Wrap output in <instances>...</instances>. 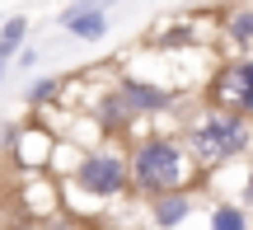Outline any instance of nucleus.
<instances>
[{
	"label": "nucleus",
	"instance_id": "1",
	"mask_svg": "<svg viewBox=\"0 0 253 230\" xmlns=\"http://www.w3.org/2000/svg\"><path fill=\"white\" fill-rule=\"evenodd\" d=\"M126 155H131V193L145 202L164 193H183L197 179V160H192L188 141L173 132H145Z\"/></svg>",
	"mask_w": 253,
	"mask_h": 230
},
{
	"label": "nucleus",
	"instance_id": "2",
	"mask_svg": "<svg viewBox=\"0 0 253 230\" xmlns=\"http://www.w3.org/2000/svg\"><path fill=\"white\" fill-rule=\"evenodd\" d=\"M183 141H188L192 160H197L202 174H211V169L230 165V160H244L253 150V122L244 113H230V108H202L197 118H188V127H183Z\"/></svg>",
	"mask_w": 253,
	"mask_h": 230
},
{
	"label": "nucleus",
	"instance_id": "3",
	"mask_svg": "<svg viewBox=\"0 0 253 230\" xmlns=\"http://www.w3.org/2000/svg\"><path fill=\"white\" fill-rule=\"evenodd\" d=\"M71 184L80 188L84 197H99V202H113V197L131 193V155L113 141L103 146H89L80 160H75V174Z\"/></svg>",
	"mask_w": 253,
	"mask_h": 230
},
{
	"label": "nucleus",
	"instance_id": "4",
	"mask_svg": "<svg viewBox=\"0 0 253 230\" xmlns=\"http://www.w3.org/2000/svg\"><path fill=\"white\" fill-rule=\"evenodd\" d=\"M211 103L216 108H230V113H253V56H235L216 71L211 80Z\"/></svg>",
	"mask_w": 253,
	"mask_h": 230
},
{
	"label": "nucleus",
	"instance_id": "5",
	"mask_svg": "<svg viewBox=\"0 0 253 230\" xmlns=\"http://www.w3.org/2000/svg\"><path fill=\"white\" fill-rule=\"evenodd\" d=\"M113 90H118L122 108L131 113V122H136V118H155V113H169L173 103H178V94H173L169 85H160V80H141V75H122Z\"/></svg>",
	"mask_w": 253,
	"mask_h": 230
},
{
	"label": "nucleus",
	"instance_id": "6",
	"mask_svg": "<svg viewBox=\"0 0 253 230\" xmlns=\"http://www.w3.org/2000/svg\"><path fill=\"white\" fill-rule=\"evenodd\" d=\"M56 28H66L71 38L80 43H103L113 33V19H108V5L103 0H71V5L56 14Z\"/></svg>",
	"mask_w": 253,
	"mask_h": 230
},
{
	"label": "nucleus",
	"instance_id": "7",
	"mask_svg": "<svg viewBox=\"0 0 253 230\" xmlns=\"http://www.w3.org/2000/svg\"><path fill=\"white\" fill-rule=\"evenodd\" d=\"M5 150L14 165L24 169H42L47 160H52V137H47V127H33V122H14V127L5 132Z\"/></svg>",
	"mask_w": 253,
	"mask_h": 230
},
{
	"label": "nucleus",
	"instance_id": "8",
	"mask_svg": "<svg viewBox=\"0 0 253 230\" xmlns=\"http://www.w3.org/2000/svg\"><path fill=\"white\" fill-rule=\"evenodd\" d=\"M192 212H197V197H192L188 188H183V193H164V197H155V202H145V216H150L155 230H178Z\"/></svg>",
	"mask_w": 253,
	"mask_h": 230
},
{
	"label": "nucleus",
	"instance_id": "9",
	"mask_svg": "<svg viewBox=\"0 0 253 230\" xmlns=\"http://www.w3.org/2000/svg\"><path fill=\"white\" fill-rule=\"evenodd\" d=\"M220 33H225L235 47L253 52V0H235V5L220 14Z\"/></svg>",
	"mask_w": 253,
	"mask_h": 230
},
{
	"label": "nucleus",
	"instance_id": "10",
	"mask_svg": "<svg viewBox=\"0 0 253 230\" xmlns=\"http://www.w3.org/2000/svg\"><path fill=\"white\" fill-rule=\"evenodd\" d=\"M207 230H253V212L239 197H220L207 216Z\"/></svg>",
	"mask_w": 253,
	"mask_h": 230
},
{
	"label": "nucleus",
	"instance_id": "11",
	"mask_svg": "<svg viewBox=\"0 0 253 230\" xmlns=\"http://www.w3.org/2000/svg\"><path fill=\"white\" fill-rule=\"evenodd\" d=\"M61 90H66L61 75H33L28 90H24V103H28V108H47V103L61 99Z\"/></svg>",
	"mask_w": 253,
	"mask_h": 230
},
{
	"label": "nucleus",
	"instance_id": "12",
	"mask_svg": "<svg viewBox=\"0 0 253 230\" xmlns=\"http://www.w3.org/2000/svg\"><path fill=\"white\" fill-rule=\"evenodd\" d=\"M33 66H38V47H24L19 61H14V71H33Z\"/></svg>",
	"mask_w": 253,
	"mask_h": 230
},
{
	"label": "nucleus",
	"instance_id": "13",
	"mask_svg": "<svg viewBox=\"0 0 253 230\" xmlns=\"http://www.w3.org/2000/svg\"><path fill=\"white\" fill-rule=\"evenodd\" d=\"M239 202H244V207H253V169H249V184H244V193H239Z\"/></svg>",
	"mask_w": 253,
	"mask_h": 230
},
{
	"label": "nucleus",
	"instance_id": "14",
	"mask_svg": "<svg viewBox=\"0 0 253 230\" xmlns=\"http://www.w3.org/2000/svg\"><path fill=\"white\" fill-rule=\"evenodd\" d=\"M84 230H103V226H84Z\"/></svg>",
	"mask_w": 253,
	"mask_h": 230
}]
</instances>
